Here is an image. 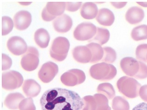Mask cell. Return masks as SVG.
<instances>
[{"instance_id":"1","label":"cell","mask_w":147,"mask_h":110,"mask_svg":"<svg viewBox=\"0 0 147 110\" xmlns=\"http://www.w3.org/2000/svg\"><path fill=\"white\" fill-rule=\"evenodd\" d=\"M40 103L42 110H80L84 105L83 99L77 93L60 88L46 91Z\"/></svg>"},{"instance_id":"2","label":"cell","mask_w":147,"mask_h":110,"mask_svg":"<svg viewBox=\"0 0 147 110\" xmlns=\"http://www.w3.org/2000/svg\"><path fill=\"white\" fill-rule=\"evenodd\" d=\"M92 78L102 81L111 80L116 76L117 70L111 64L102 62L92 65L89 70Z\"/></svg>"},{"instance_id":"3","label":"cell","mask_w":147,"mask_h":110,"mask_svg":"<svg viewBox=\"0 0 147 110\" xmlns=\"http://www.w3.org/2000/svg\"><path fill=\"white\" fill-rule=\"evenodd\" d=\"M117 87L119 91L125 96L134 99L138 96L141 85L135 78L124 76L118 80Z\"/></svg>"},{"instance_id":"4","label":"cell","mask_w":147,"mask_h":110,"mask_svg":"<svg viewBox=\"0 0 147 110\" xmlns=\"http://www.w3.org/2000/svg\"><path fill=\"white\" fill-rule=\"evenodd\" d=\"M70 46V43L66 38L57 37L54 40L51 45V56L57 61H64L67 56Z\"/></svg>"},{"instance_id":"5","label":"cell","mask_w":147,"mask_h":110,"mask_svg":"<svg viewBox=\"0 0 147 110\" xmlns=\"http://www.w3.org/2000/svg\"><path fill=\"white\" fill-rule=\"evenodd\" d=\"M23 82V76L18 71L10 70L2 74V87L6 90L18 89L21 87Z\"/></svg>"},{"instance_id":"6","label":"cell","mask_w":147,"mask_h":110,"mask_svg":"<svg viewBox=\"0 0 147 110\" xmlns=\"http://www.w3.org/2000/svg\"><path fill=\"white\" fill-rule=\"evenodd\" d=\"M38 51L36 48L29 47L25 53L22 56L21 65L24 70L32 71L38 68L39 64Z\"/></svg>"},{"instance_id":"7","label":"cell","mask_w":147,"mask_h":110,"mask_svg":"<svg viewBox=\"0 0 147 110\" xmlns=\"http://www.w3.org/2000/svg\"><path fill=\"white\" fill-rule=\"evenodd\" d=\"M97 30V28L92 23H81L75 28L74 37L76 40L81 41L90 40L96 35Z\"/></svg>"},{"instance_id":"8","label":"cell","mask_w":147,"mask_h":110,"mask_svg":"<svg viewBox=\"0 0 147 110\" xmlns=\"http://www.w3.org/2000/svg\"><path fill=\"white\" fill-rule=\"evenodd\" d=\"M61 82L67 87H74L82 84L86 80V75L82 70L72 69L64 73L60 78Z\"/></svg>"},{"instance_id":"9","label":"cell","mask_w":147,"mask_h":110,"mask_svg":"<svg viewBox=\"0 0 147 110\" xmlns=\"http://www.w3.org/2000/svg\"><path fill=\"white\" fill-rule=\"evenodd\" d=\"M59 72V67L56 64L48 62L42 66L38 73L40 80L44 83L51 82Z\"/></svg>"},{"instance_id":"10","label":"cell","mask_w":147,"mask_h":110,"mask_svg":"<svg viewBox=\"0 0 147 110\" xmlns=\"http://www.w3.org/2000/svg\"><path fill=\"white\" fill-rule=\"evenodd\" d=\"M7 46L9 51L16 56L24 55L28 49L27 45L25 41L18 36L10 38L7 42Z\"/></svg>"},{"instance_id":"11","label":"cell","mask_w":147,"mask_h":110,"mask_svg":"<svg viewBox=\"0 0 147 110\" xmlns=\"http://www.w3.org/2000/svg\"><path fill=\"white\" fill-rule=\"evenodd\" d=\"M120 66L125 74L129 76H135L138 72L140 69L139 62L132 57L122 58Z\"/></svg>"},{"instance_id":"12","label":"cell","mask_w":147,"mask_h":110,"mask_svg":"<svg viewBox=\"0 0 147 110\" xmlns=\"http://www.w3.org/2000/svg\"><path fill=\"white\" fill-rule=\"evenodd\" d=\"M14 26L18 30H24L30 26L32 21L31 15L26 10L16 13L14 17Z\"/></svg>"},{"instance_id":"13","label":"cell","mask_w":147,"mask_h":110,"mask_svg":"<svg viewBox=\"0 0 147 110\" xmlns=\"http://www.w3.org/2000/svg\"><path fill=\"white\" fill-rule=\"evenodd\" d=\"M53 26L56 32L59 33L67 32L72 26L71 18L66 14L57 16L53 21Z\"/></svg>"},{"instance_id":"14","label":"cell","mask_w":147,"mask_h":110,"mask_svg":"<svg viewBox=\"0 0 147 110\" xmlns=\"http://www.w3.org/2000/svg\"><path fill=\"white\" fill-rule=\"evenodd\" d=\"M72 55L76 61L82 64L90 62L92 55L91 50L86 46H79L74 48Z\"/></svg>"},{"instance_id":"15","label":"cell","mask_w":147,"mask_h":110,"mask_svg":"<svg viewBox=\"0 0 147 110\" xmlns=\"http://www.w3.org/2000/svg\"><path fill=\"white\" fill-rule=\"evenodd\" d=\"M24 93L29 98H34L40 93L41 87L40 85L33 79L25 80L22 86Z\"/></svg>"},{"instance_id":"16","label":"cell","mask_w":147,"mask_h":110,"mask_svg":"<svg viewBox=\"0 0 147 110\" xmlns=\"http://www.w3.org/2000/svg\"><path fill=\"white\" fill-rule=\"evenodd\" d=\"M125 17L128 23L136 24L142 21L144 17V12L143 9L139 7H132L126 12Z\"/></svg>"},{"instance_id":"17","label":"cell","mask_w":147,"mask_h":110,"mask_svg":"<svg viewBox=\"0 0 147 110\" xmlns=\"http://www.w3.org/2000/svg\"><path fill=\"white\" fill-rule=\"evenodd\" d=\"M97 21L101 25L110 26L115 21V15L111 10L106 8L100 9L96 17Z\"/></svg>"},{"instance_id":"18","label":"cell","mask_w":147,"mask_h":110,"mask_svg":"<svg viewBox=\"0 0 147 110\" xmlns=\"http://www.w3.org/2000/svg\"><path fill=\"white\" fill-rule=\"evenodd\" d=\"M98 12L97 5L93 3H85L80 9L81 16L87 20H91L96 17Z\"/></svg>"},{"instance_id":"19","label":"cell","mask_w":147,"mask_h":110,"mask_svg":"<svg viewBox=\"0 0 147 110\" xmlns=\"http://www.w3.org/2000/svg\"><path fill=\"white\" fill-rule=\"evenodd\" d=\"M24 99L25 97L20 93H11L5 98L4 105L9 109L17 110L19 108L20 103Z\"/></svg>"},{"instance_id":"20","label":"cell","mask_w":147,"mask_h":110,"mask_svg":"<svg viewBox=\"0 0 147 110\" xmlns=\"http://www.w3.org/2000/svg\"><path fill=\"white\" fill-rule=\"evenodd\" d=\"M35 42L40 48L44 49L47 47L50 40V36L47 31L43 29H39L34 34Z\"/></svg>"},{"instance_id":"21","label":"cell","mask_w":147,"mask_h":110,"mask_svg":"<svg viewBox=\"0 0 147 110\" xmlns=\"http://www.w3.org/2000/svg\"><path fill=\"white\" fill-rule=\"evenodd\" d=\"M45 8L47 12L55 19L63 14L66 9V5L65 3L50 2L47 3Z\"/></svg>"},{"instance_id":"22","label":"cell","mask_w":147,"mask_h":110,"mask_svg":"<svg viewBox=\"0 0 147 110\" xmlns=\"http://www.w3.org/2000/svg\"><path fill=\"white\" fill-rule=\"evenodd\" d=\"M86 46L90 49L92 55L90 63H97L102 60L104 56V50L101 45L97 43H91Z\"/></svg>"},{"instance_id":"23","label":"cell","mask_w":147,"mask_h":110,"mask_svg":"<svg viewBox=\"0 0 147 110\" xmlns=\"http://www.w3.org/2000/svg\"><path fill=\"white\" fill-rule=\"evenodd\" d=\"M110 33L107 29L97 28V32L92 39L89 40V42L97 43L100 45H103L109 41Z\"/></svg>"},{"instance_id":"24","label":"cell","mask_w":147,"mask_h":110,"mask_svg":"<svg viewBox=\"0 0 147 110\" xmlns=\"http://www.w3.org/2000/svg\"><path fill=\"white\" fill-rule=\"evenodd\" d=\"M131 35L133 39L136 41L147 39V25L136 27L132 30Z\"/></svg>"},{"instance_id":"25","label":"cell","mask_w":147,"mask_h":110,"mask_svg":"<svg viewBox=\"0 0 147 110\" xmlns=\"http://www.w3.org/2000/svg\"><path fill=\"white\" fill-rule=\"evenodd\" d=\"M98 93L105 95L109 99H112L115 96V91L111 84L105 82L100 84L98 85L97 89Z\"/></svg>"},{"instance_id":"26","label":"cell","mask_w":147,"mask_h":110,"mask_svg":"<svg viewBox=\"0 0 147 110\" xmlns=\"http://www.w3.org/2000/svg\"><path fill=\"white\" fill-rule=\"evenodd\" d=\"M96 104V110H111L109 104V99L105 95L100 93H97L94 96Z\"/></svg>"},{"instance_id":"27","label":"cell","mask_w":147,"mask_h":110,"mask_svg":"<svg viewBox=\"0 0 147 110\" xmlns=\"http://www.w3.org/2000/svg\"><path fill=\"white\" fill-rule=\"evenodd\" d=\"M112 108L113 110H129V104L127 100L121 97L116 96L113 100Z\"/></svg>"},{"instance_id":"28","label":"cell","mask_w":147,"mask_h":110,"mask_svg":"<svg viewBox=\"0 0 147 110\" xmlns=\"http://www.w3.org/2000/svg\"><path fill=\"white\" fill-rule=\"evenodd\" d=\"M103 50L104 56L101 61L107 64L113 63L116 60L117 58L115 51L109 47H104Z\"/></svg>"},{"instance_id":"29","label":"cell","mask_w":147,"mask_h":110,"mask_svg":"<svg viewBox=\"0 0 147 110\" xmlns=\"http://www.w3.org/2000/svg\"><path fill=\"white\" fill-rule=\"evenodd\" d=\"M14 21L9 16H4L2 17V35L9 34L14 27Z\"/></svg>"},{"instance_id":"30","label":"cell","mask_w":147,"mask_h":110,"mask_svg":"<svg viewBox=\"0 0 147 110\" xmlns=\"http://www.w3.org/2000/svg\"><path fill=\"white\" fill-rule=\"evenodd\" d=\"M136 57L139 61L147 63V44H142L136 49Z\"/></svg>"},{"instance_id":"31","label":"cell","mask_w":147,"mask_h":110,"mask_svg":"<svg viewBox=\"0 0 147 110\" xmlns=\"http://www.w3.org/2000/svg\"><path fill=\"white\" fill-rule=\"evenodd\" d=\"M82 99L84 105L82 110H96L97 104L94 96L88 95Z\"/></svg>"},{"instance_id":"32","label":"cell","mask_w":147,"mask_h":110,"mask_svg":"<svg viewBox=\"0 0 147 110\" xmlns=\"http://www.w3.org/2000/svg\"><path fill=\"white\" fill-rule=\"evenodd\" d=\"M20 110H36V108L34 104L33 99L28 98L23 99L19 105Z\"/></svg>"},{"instance_id":"33","label":"cell","mask_w":147,"mask_h":110,"mask_svg":"<svg viewBox=\"0 0 147 110\" xmlns=\"http://www.w3.org/2000/svg\"><path fill=\"white\" fill-rule=\"evenodd\" d=\"M140 69L138 72L134 77L136 78L143 79L147 78V65L142 62L139 61Z\"/></svg>"},{"instance_id":"34","label":"cell","mask_w":147,"mask_h":110,"mask_svg":"<svg viewBox=\"0 0 147 110\" xmlns=\"http://www.w3.org/2000/svg\"><path fill=\"white\" fill-rule=\"evenodd\" d=\"M12 64V61L6 54H2V70L10 69Z\"/></svg>"},{"instance_id":"35","label":"cell","mask_w":147,"mask_h":110,"mask_svg":"<svg viewBox=\"0 0 147 110\" xmlns=\"http://www.w3.org/2000/svg\"><path fill=\"white\" fill-rule=\"evenodd\" d=\"M65 5L66 10L70 12H75L80 8L82 3H66Z\"/></svg>"},{"instance_id":"36","label":"cell","mask_w":147,"mask_h":110,"mask_svg":"<svg viewBox=\"0 0 147 110\" xmlns=\"http://www.w3.org/2000/svg\"><path fill=\"white\" fill-rule=\"evenodd\" d=\"M139 95L144 101L147 102V85L141 87Z\"/></svg>"},{"instance_id":"37","label":"cell","mask_w":147,"mask_h":110,"mask_svg":"<svg viewBox=\"0 0 147 110\" xmlns=\"http://www.w3.org/2000/svg\"><path fill=\"white\" fill-rule=\"evenodd\" d=\"M42 17L44 21H53L55 19L54 18L52 17L47 12L45 8H44V9L42 10Z\"/></svg>"},{"instance_id":"38","label":"cell","mask_w":147,"mask_h":110,"mask_svg":"<svg viewBox=\"0 0 147 110\" xmlns=\"http://www.w3.org/2000/svg\"><path fill=\"white\" fill-rule=\"evenodd\" d=\"M132 110H147V103H141L136 105Z\"/></svg>"},{"instance_id":"39","label":"cell","mask_w":147,"mask_h":110,"mask_svg":"<svg viewBox=\"0 0 147 110\" xmlns=\"http://www.w3.org/2000/svg\"><path fill=\"white\" fill-rule=\"evenodd\" d=\"M111 4L116 9H121L125 6L127 3H111Z\"/></svg>"},{"instance_id":"40","label":"cell","mask_w":147,"mask_h":110,"mask_svg":"<svg viewBox=\"0 0 147 110\" xmlns=\"http://www.w3.org/2000/svg\"><path fill=\"white\" fill-rule=\"evenodd\" d=\"M137 4L141 5L143 7H147V3H137Z\"/></svg>"},{"instance_id":"41","label":"cell","mask_w":147,"mask_h":110,"mask_svg":"<svg viewBox=\"0 0 147 110\" xmlns=\"http://www.w3.org/2000/svg\"><path fill=\"white\" fill-rule=\"evenodd\" d=\"M20 4H22V5H28V4H30V3H20Z\"/></svg>"},{"instance_id":"42","label":"cell","mask_w":147,"mask_h":110,"mask_svg":"<svg viewBox=\"0 0 147 110\" xmlns=\"http://www.w3.org/2000/svg\"></svg>"}]
</instances>
